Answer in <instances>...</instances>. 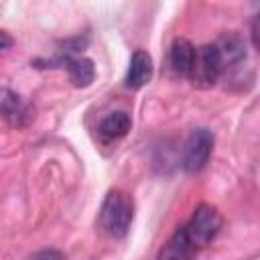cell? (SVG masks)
Instances as JSON below:
<instances>
[{
	"label": "cell",
	"instance_id": "cell-9",
	"mask_svg": "<svg viewBox=\"0 0 260 260\" xmlns=\"http://www.w3.org/2000/svg\"><path fill=\"white\" fill-rule=\"evenodd\" d=\"M130 126H132L130 114L124 112V110H118V112L108 114V116L100 122L98 132H100L102 138H106V140H118V138H122V136L128 134Z\"/></svg>",
	"mask_w": 260,
	"mask_h": 260
},
{
	"label": "cell",
	"instance_id": "cell-5",
	"mask_svg": "<svg viewBox=\"0 0 260 260\" xmlns=\"http://www.w3.org/2000/svg\"><path fill=\"white\" fill-rule=\"evenodd\" d=\"M0 118L12 128H26L32 122L35 112L32 106L26 104L16 91L0 87Z\"/></svg>",
	"mask_w": 260,
	"mask_h": 260
},
{
	"label": "cell",
	"instance_id": "cell-13",
	"mask_svg": "<svg viewBox=\"0 0 260 260\" xmlns=\"http://www.w3.org/2000/svg\"><path fill=\"white\" fill-rule=\"evenodd\" d=\"M252 45L258 47V18L252 20Z\"/></svg>",
	"mask_w": 260,
	"mask_h": 260
},
{
	"label": "cell",
	"instance_id": "cell-3",
	"mask_svg": "<svg viewBox=\"0 0 260 260\" xmlns=\"http://www.w3.org/2000/svg\"><path fill=\"white\" fill-rule=\"evenodd\" d=\"M221 73H223V67H221V57H219L215 43L197 47L193 65L189 71L191 83L197 87H211V85H215V81L219 79Z\"/></svg>",
	"mask_w": 260,
	"mask_h": 260
},
{
	"label": "cell",
	"instance_id": "cell-8",
	"mask_svg": "<svg viewBox=\"0 0 260 260\" xmlns=\"http://www.w3.org/2000/svg\"><path fill=\"white\" fill-rule=\"evenodd\" d=\"M193 57H195V47L187 39H175L173 41L171 51H169V65L177 75L189 77Z\"/></svg>",
	"mask_w": 260,
	"mask_h": 260
},
{
	"label": "cell",
	"instance_id": "cell-4",
	"mask_svg": "<svg viewBox=\"0 0 260 260\" xmlns=\"http://www.w3.org/2000/svg\"><path fill=\"white\" fill-rule=\"evenodd\" d=\"M213 150V134L207 128H197L189 134L181 152V167L187 173H199L207 167Z\"/></svg>",
	"mask_w": 260,
	"mask_h": 260
},
{
	"label": "cell",
	"instance_id": "cell-6",
	"mask_svg": "<svg viewBox=\"0 0 260 260\" xmlns=\"http://www.w3.org/2000/svg\"><path fill=\"white\" fill-rule=\"evenodd\" d=\"M197 246L191 242V238L185 232V225L177 228L173 236L162 244L154 260H193L197 254Z\"/></svg>",
	"mask_w": 260,
	"mask_h": 260
},
{
	"label": "cell",
	"instance_id": "cell-7",
	"mask_svg": "<svg viewBox=\"0 0 260 260\" xmlns=\"http://www.w3.org/2000/svg\"><path fill=\"white\" fill-rule=\"evenodd\" d=\"M152 77V57L142 51V49H136L130 57V63H128V71H126V77H124V85L130 87V89H138L142 85H146Z\"/></svg>",
	"mask_w": 260,
	"mask_h": 260
},
{
	"label": "cell",
	"instance_id": "cell-2",
	"mask_svg": "<svg viewBox=\"0 0 260 260\" xmlns=\"http://www.w3.org/2000/svg\"><path fill=\"white\" fill-rule=\"evenodd\" d=\"M221 225H223L221 213L209 203H199L193 209L189 221L185 223V232L191 238V242L197 246V250H201L215 240Z\"/></svg>",
	"mask_w": 260,
	"mask_h": 260
},
{
	"label": "cell",
	"instance_id": "cell-10",
	"mask_svg": "<svg viewBox=\"0 0 260 260\" xmlns=\"http://www.w3.org/2000/svg\"><path fill=\"white\" fill-rule=\"evenodd\" d=\"M67 67V75H69V81L75 85V87H87L93 79H95V67H93V61L87 59V57H73L65 63Z\"/></svg>",
	"mask_w": 260,
	"mask_h": 260
},
{
	"label": "cell",
	"instance_id": "cell-1",
	"mask_svg": "<svg viewBox=\"0 0 260 260\" xmlns=\"http://www.w3.org/2000/svg\"><path fill=\"white\" fill-rule=\"evenodd\" d=\"M134 219L132 197L120 189H112L100 209V228L112 238H124Z\"/></svg>",
	"mask_w": 260,
	"mask_h": 260
},
{
	"label": "cell",
	"instance_id": "cell-11",
	"mask_svg": "<svg viewBox=\"0 0 260 260\" xmlns=\"http://www.w3.org/2000/svg\"><path fill=\"white\" fill-rule=\"evenodd\" d=\"M30 260H65V256L59 250H41L30 256Z\"/></svg>",
	"mask_w": 260,
	"mask_h": 260
},
{
	"label": "cell",
	"instance_id": "cell-12",
	"mask_svg": "<svg viewBox=\"0 0 260 260\" xmlns=\"http://www.w3.org/2000/svg\"><path fill=\"white\" fill-rule=\"evenodd\" d=\"M12 43H14V39H12L6 30H0V51L10 49V47H12Z\"/></svg>",
	"mask_w": 260,
	"mask_h": 260
}]
</instances>
